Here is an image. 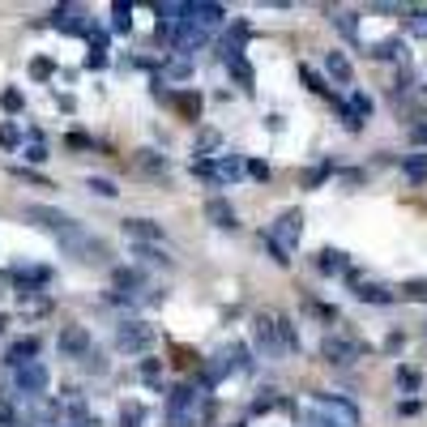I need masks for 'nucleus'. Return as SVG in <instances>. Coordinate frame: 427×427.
<instances>
[{"label":"nucleus","mask_w":427,"mask_h":427,"mask_svg":"<svg viewBox=\"0 0 427 427\" xmlns=\"http://www.w3.org/2000/svg\"><path fill=\"white\" fill-rule=\"evenodd\" d=\"M149 338H154V334H149V325H141V320H129V325L116 329V346L120 350H141Z\"/></svg>","instance_id":"1"},{"label":"nucleus","mask_w":427,"mask_h":427,"mask_svg":"<svg viewBox=\"0 0 427 427\" xmlns=\"http://www.w3.org/2000/svg\"><path fill=\"white\" fill-rule=\"evenodd\" d=\"M86 346H90V334L82 329V325H64L60 329V350L64 355H86Z\"/></svg>","instance_id":"2"},{"label":"nucleus","mask_w":427,"mask_h":427,"mask_svg":"<svg viewBox=\"0 0 427 427\" xmlns=\"http://www.w3.org/2000/svg\"><path fill=\"white\" fill-rule=\"evenodd\" d=\"M253 338L265 350H278V320H273V316H257L253 320Z\"/></svg>","instance_id":"3"},{"label":"nucleus","mask_w":427,"mask_h":427,"mask_svg":"<svg viewBox=\"0 0 427 427\" xmlns=\"http://www.w3.org/2000/svg\"><path fill=\"white\" fill-rule=\"evenodd\" d=\"M21 214H26V218H35L39 227H56V231H69V218H64L60 210H47V206H26Z\"/></svg>","instance_id":"4"},{"label":"nucleus","mask_w":427,"mask_h":427,"mask_svg":"<svg viewBox=\"0 0 427 427\" xmlns=\"http://www.w3.org/2000/svg\"><path fill=\"white\" fill-rule=\"evenodd\" d=\"M43 385H47V372H43V363H26V367H17V389L39 393Z\"/></svg>","instance_id":"5"},{"label":"nucleus","mask_w":427,"mask_h":427,"mask_svg":"<svg viewBox=\"0 0 427 427\" xmlns=\"http://www.w3.org/2000/svg\"><path fill=\"white\" fill-rule=\"evenodd\" d=\"M320 355L329 359V363H350V359H355V346L342 342V338H325L320 342Z\"/></svg>","instance_id":"6"},{"label":"nucleus","mask_w":427,"mask_h":427,"mask_svg":"<svg viewBox=\"0 0 427 427\" xmlns=\"http://www.w3.org/2000/svg\"><path fill=\"white\" fill-rule=\"evenodd\" d=\"M124 231L137 235V239H158V235H163L158 222H145V218H129V222H124Z\"/></svg>","instance_id":"7"},{"label":"nucleus","mask_w":427,"mask_h":427,"mask_svg":"<svg viewBox=\"0 0 427 427\" xmlns=\"http://www.w3.org/2000/svg\"><path fill=\"white\" fill-rule=\"evenodd\" d=\"M278 239H282V244H295V239H299V210H291V214L278 218Z\"/></svg>","instance_id":"8"},{"label":"nucleus","mask_w":427,"mask_h":427,"mask_svg":"<svg viewBox=\"0 0 427 427\" xmlns=\"http://www.w3.org/2000/svg\"><path fill=\"white\" fill-rule=\"evenodd\" d=\"M325 69H329L338 82H350V64H346V60H342L338 52H325Z\"/></svg>","instance_id":"9"},{"label":"nucleus","mask_w":427,"mask_h":427,"mask_svg":"<svg viewBox=\"0 0 427 427\" xmlns=\"http://www.w3.org/2000/svg\"><path fill=\"white\" fill-rule=\"evenodd\" d=\"M355 295H359V299H367V304H389V299H393V295H389V291H381V287H359Z\"/></svg>","instance_id":"10"},{"label":"nucleus","mask_w":427,"mask_h":427,"mask_svg":"<svg viewBox=\"0 0 427 427\" xmlns=\"http://www.w3.org/2000/svg\"><path fill=\"white\" fill-rule=\"evenodd\" d=\"M206 214H210V218H218L222 227H231V206H222V201H210V206H206Z\"/></svg>","instance_id":"11"},{"label":"nucleus","mask_w":427,"mask_h":427,"mask_svg":"<svg viewBox=\"0 0 427 427\" xmlns=\"http://www.w3.org/2000/svg\"><path fill=\"white\" fill-rule=\"evenodd\" d=\"M406 175H410V180H423V175H427V154L406 158Z\"/></svg>","instance_id":"12"},{"label":"nucleus","mask_w":427,"mask_h":427,"mask_svg":"<svg viewBox=\"0 0 427 427\" xmlns=\"http://www.w3.org/2000/svg\"><path fill=\"white\" fill-rule=\"evenodd\" d=\"M316 265H320L325 273H338V269H342V257H338V253H320V261H316Z\"/></svg>","instance_id":"13"},{"label":"nucleus","mask_w":427,"mask_h":427,"mask_svg":"<svg viewBox=\"0 0 427 427\" xmlns=\"http://www.w3.org/2000/svg\"><path fill=\"white\" fill-rule=\"evenodd\" d=\"M180 111H184V116H197V111H201V103L188 94V98H180Z\"/></svg>","instance_id":"14"},{"label":"nucleus","mask_w":427,"mask_h":427,"mask_svg":"<svg viewBox=\"0 0 427 427\" xmlns=\"http://www.w3.org/2000/svg\"><path fill=\"white\" fill-rule=\"evenodd\" d=\"M0 141H5V145L17 141V129H13V124H0Z\"/></svg>","instance_id":"15"},{"label":"nucleus","mask_w":427,"mask_h":427,"mask_svg":"<svg viewBox=\"0 0 427 427\" xmlns=\"http://www.w3.org/2000/svg\"><path fill=\"white\" fill-rule=\"evenodd\" d=\"M406 291H410V299H427V282H410Z\"/></svg>","instance_id":"16"},{"label":"nucleus","mask_w":427,"mask_h":427,"mask_svg":"<svg viewBox=\"0 0 427 427\" xmlns=\"http://www.w3.org/2000/svg\"><path fill=\"white\" fill-rule=\"evenodd\" d=\"M90 188H94V192H103V197H111V192H116L107 180H90Z\"/></svg>","instance_id":"17"},{"label":"nucleus","mask_w":427,"mask_h":427,"mask_svg":"<svg viewBox=\"0 0 427 427\" xmlns=\"http://www.w3.org/2000/svg\"><path fill=\"white\" fill-rule=\"evenodd\" d=\"M316 427H342V423H334V419H316Z\"/></svg>","instance_id":"18"}]
</instances>
